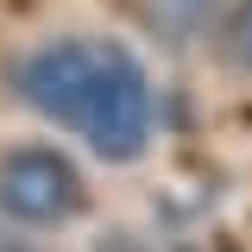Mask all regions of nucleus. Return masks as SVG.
Segmentation results:
<instances>
[{
  "mask_svg": "<svg viewBox=\"0 0 252 252\" xmlns=\"http://www.w3.org/2000/svg\"><path fill=\"white\" fill-rule=\"evenodd\" d=\"M19 94L44 120L89 139L94 158L132 164L152 145L158 101L145 82V63L120 38H51L19 63Z\"/></svg>",
  "mask_w": 252,
  "mask_h": 252,
  "instance_id": "1",
  "label": "nucleus"
},
{
  "mask_svg": "<svg viewBox=\"0 0 252 252\" xmlns=\"http://www.w3.org/2000/svg\"><path fill=\"white\" fill-rule=\"evenodd\" d=\"M89 189L82 170L51 145H19L0 158V215L19 227H57V220L82 215Z\"/></svg>",
  "mask_w": 252,
  "mask_h": 252,
  "instance_id": "2",
  "label": "nucleus"
},
{
  "mask_svg": "<svg viewBox=\"0 0 252 252\" xmlns=\"http://www.w3.org/2000/svg\"><path fill=\"white\" fill-rule=\"evenodd\" d=\"M132 6H139V19H145L158 38H170V44L208 32L215 13H220V0H132Z\"/></svg>",
  "mask_w": 252,
  "mask_h": 252,
  "instance_id": "3",
  "label": "nucleus"
},
{
  "mask_svg": "<svg viewBox=\"0 0 252 252\" xmlns=\"http://www.w3.org/2000/svg\"><path fill=\"white\" fill-rule=\"evenodd\" d=\"M227 57L252 69V0H240L233 13H227Z\"/></svg>",
  "mask_w": 252,
  "mask_h": 252,
  "instance_id": "4",
  "label": "nucleus"
}]
</instances>
